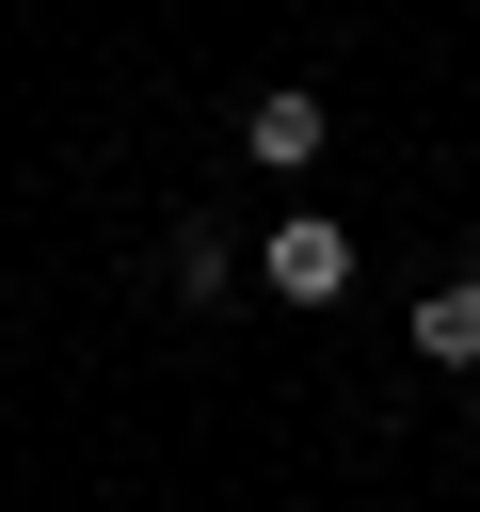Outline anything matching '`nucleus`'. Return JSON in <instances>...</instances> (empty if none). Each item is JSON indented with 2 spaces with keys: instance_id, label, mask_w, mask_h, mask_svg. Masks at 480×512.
I'll return each instance as SVG.
<instances>
[{
  "instance_id": "f03ea898",
  "label": "nucleus",
  "mask_w": 480,
  "mask_h": 512,
  "mask_svg": "<svg viewBox=\"0 0 480 512\" xmlns=\"http://www.w3.org/2000/svg\"><path fill=\"white\" fill-rule=\"evenodd\" d=\"M320 144H336V112H320V80H272V96L240 112V160H272V176H320Z\"/></svg>"
},
{
  "instance_id": "7ed1b4c3",
  "label": "nucleus",
  "mask_w": 480,
  "mask_h": 512,
  "mask_svg": "<svg viewBox=\"0 0 480 512\" xmlns=\"http://www.w3.org/2000/svg\"><path fill=\"white\" fill-rule=\"evenodd\" d=\"M416 352L480 384V272H432V288H416Z\"/></svg>"
},
{
  "instance_id": "20e7f679",
  "label": "nucleus",
  "mask_w": 480,
  "mask_h": 512,
  "mask_svg": "<svg viewBox=\"0 0 480 512\" xmlns=\"http://www.w3.org/2000/svg\"><path fill=\"white\" fill-rule=\"evenodd\" d=\"M240 272H256V240H224V224L192 208V224H176V288H192V304H224Z\"/></svg>"
},
{
  "instance_id": "f257e3e1",
  "label": "nucleus",
  "mask_w": 480,
  "mask_h": 512,
  "mask_svg": "<svg viewBox=\"0 0 480 512\" xmlns=\"http://www.w3.org/2000/svg\"><path fill=\"white\" fill-rule=\"evenodd\" d=\"M256 288H272V304H336V288H352V224H336V208H288V224L256 240Z\"/></svg>"
},
{
  "instance_id": "39448f33",
  "label": "nucleus",
  "mask_w": 480,
  "mask_h": 512,
  "mask_svg": "<svg viewBox=\"0 0 480 512\" xmlns=\"http://www.w3.org/2000/svg\"><path fill=\"white\" fill-rule=\"evenodd\" d=\"M464 416H480V400H464Z\"/></svg>"
}]
</instances>
